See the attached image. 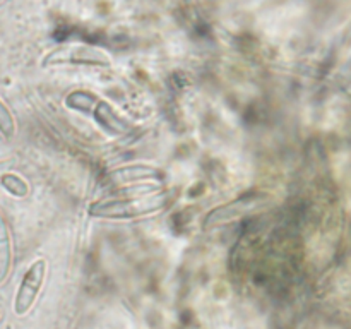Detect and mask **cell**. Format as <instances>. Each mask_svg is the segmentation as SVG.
I'll return each instance as SVG.
<instances>
[{
    "label": "cell",
    "instance_id": "1",
    "mask_svg": "<svg viewBox=\"0 0 351 329\" xmlns=\"http://www.w3.org/2000/svg\"><path fill=\"white\" fill-rule=\"evenodd\" d=\"M170 195L165 192L136 197H110L96 201L89 206V215L93 218L105 219H137L153 216L167 208Z\"/></svg>",
    "mask_w": 351,
    "mask_h": 329
},
{
    "label": "cell",
    "instance_id": "3",
    "mask_svg": "<svg viewBox=\"0 0 351 329\" xmlns=\"http://www.w3.org/2000/svg\"><path fill=\"white\" fill-rule=\"evenodd\" d=\"M65 105L71 106V108L79 110V112L89 113V115L95 117L103 127L106 129L113 130L117 134H122L129 129L127 122H123L120 119L119 113L115 112L112 105H108L106 101L99 99L98 96L93 95V93H86V91H75L72 95L67 96L65 99Z\"/></svg>",
    "mask_w": 351,
    "mask_h": 329
},
{
    "label": "cell",
    "instance_id": "10",
    "mask_svg": "<svg viewBox=\"0 0 351 329\" xmlns=\"http://www.w3.org/2000/svg\"><path fill=\"white\" fill-rule=\"evenodd\" d=\"M12 164H14V160H0V178H2L7 171H10Z\"/></svg>",
    "mask_w": 351,
    "mask_h": 329
},
{
    "label": "cell",
    "instance_id": "8",
    "mask_svg": "<svg viewBox=\"0 0 351 329\" xmlns=\"http://www.w3.org/2000/svg\"><path fill=\"white\" fill-rule=\"evenodd\" d=\"M0 184L2 187L9 192L14 197H26L29 194V185L24 178H21L19 175L12 173V171H7L2 178H0Z\"/></svg>",
    "mask_w": 351,
    "mask_h": 329
},
{
    "label": "cell",
    "instance_id": "2",
    "mask_svg": "<svg viewBox=\"0 0 351 329\" xmlns=\"http://www.w3.org/2000/svg\"><path fill=\"white\" fill-rule=\"evenodd\" d=\"M43 67L48 65H93V67H108L112 58L101 48L82 43H65L48 51L41 60Z\"/></svg>",
    "mask_w": 351,
    "mask_h": 329
},
{
    "label": "cell",
    "instance_id": "6",
    "mask_svg": "<svg viewBox=\"0 0 351 329\" xmlns=\"http://www.w3.org/2000/svg\"><path fill=\"white\" fill-rule=\"evenodd\" d=\"M106 177L113 184H129L137 180H161L163 171L151 164H125L112 170Z\"/></svg>",
    "mask_w": 351,
    "mask_h": 329
},
{
    "label": "cell",
    "instance_id": "7",
    "mask_svg": "<svg viewBox=\"0 0 351 329\" xmlns=\"http://www.w3.org/2000/svg\"><path fill=\"white\" fill-rule=\"evenodd\" d=\"M12 269V240L5 218L0 212V284L5 283Z\"/></svg>",
    "mask_w": 351,
    "mask_h": 329
},
{
    "label": "cell",
    "instance_id": "4",
    "mask_svg": "<svg viewBox=\"0 0 351 329\" xmlns=\"http://www.w3.org/2000/svg\"><path fill=\"white\" fill-rule=\"evenodd\" d=\"M45 276H47V260L38 259L27 267L21 280L19 288H17L16 300H14V312L17 315H24L31 310V307L36 302L40 295L41 287H43Z\"/></svg>",
    "mask_w": 351,
    "mask_h": 329
},
{
    "label": "cell",
    "instance_id": "5",
    "mask_svg": "<svg viewBox=\"0 0 351 329\" xmlns=\"http://www.w3.org/2000/svg\"><path fill=\"white\" fill-rule=\"evenodd\" d=\"M266 201H267L266 195H261V194H247L243 195V197L235 199V201L228 202V204H223L219 206V208L213 209V211L206 216V226L233 221V219L250 212L252 209H257L261 208V206H264L266 204Z\"/></svg>",
    "mask_w": 351,
    "mask_h": 329
},
{
    "label": "cell",
    "instance_id": "9",
    "mask_svg": "<svg viewBox=\"0 0 351 329\" xmlns=\"http://www.w3.org/2000/svg\"><path fill=\"white\" fill-rule=\"evenodd\" d=\"M0 134L7 139L16 136V119L2 99H0Z\"/></svg>",
    "mask_w": 351,
    "mask_h": 329
}]
</instances>
